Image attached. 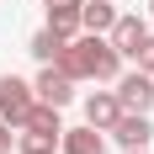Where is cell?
Wrapping results in <instances>:
<instances>
[{
	"label": "cell",
	"mask_w": 154,
	"mask_h": 154,
	"mask_svg": "<svg viewBox=\"0 0 154 154\" xmlns=\"http://www.w3.org/2000/svg\"><path fill=\"white\" fill-rule=\"evenodd\" d=\"M48 27L64 32V37H75L80 32V5H48Z\"/></svg>",
	"instance_id": "7c38bea8"
},
{
	"label": "cell",
	"mask_w": 154,
	"mask_h": 154,
	"mask_svg": "<svg viewBox=\"0 0 154 154\" xmlns=\"http://www.w3.org/2000/svg\"><path fill=\"white\" fill-rule=\"evenodd\" d=\"M64 43H69V37H64V32H53V27H43V32H32V43H27V53L37 64H53L64 53Z\"/></svg>",
	"instance_id": "8fae6325"
},
{
	"label": "cell",
	"mask_w": 154,
	"mask_h": 154,
	"mask_svg": "<svg viewBox=\"0 0 154 154\" xmlns=\"http://www.w3.org/2000/svg\"><path fill=\"white\" fill-rule=\"evenodd\" d=\"M16 154H59V143H37V138H16Z\"/></svg>",
	"instance_id": "5bb4252c"
},
{
	"label": "cell",
	"mask_w": 154,
	"mask_h": 154,
	"mask_svg": "<svg viewBox=\"0 0 154 154\" xmlns=\"http://www.w3.org/2000/svg\"><path fill=\"white\" fill-rule=\"evenodd\" d=\"M128 154H149V149H128Z\"/></svg>",
	"instance_id": "e0dca14e"
},
{
	"label": "cell",
	"mask_w": 154,
	"mask_h": 154,
	"mask_svg": "<svg viewBox=\"0 0 154 154\" xmlns=\"http://www.w3.org/2000/svg\"><path fill=\"white\" fill-rule=\"evenodd\" d=\"M32 85H37V101H48V106H69V101H75V80L64 75L59 64H43V75L32 80Z\"/></svg>",
	"instance_id": "5b68a950"
},
{
	"label": "cell",
	"mask_w": 154,
	"mask_h": 154,
	"mask_svg": "<svg viewBox=\"0 0 154 154\" xmlns=\"http://www.w3.org/2000/svg\"><path fill=\"white\" fill-rule=\"evenodd\" d=\"M106 37H112V48H117L122 59H133V53H138V43L149 37V27H143V16H117Z\"/></svg>",
	"instance_id": "52a82bcc"
},
{
	"label": "cell",
	"mask_w": 154,
	"mask_h": 154,
	"mask_svg": "<svg viewBox=\"0 0 154 154\" xmlns=\"http://www.w3.org/2000/svg\"><path fill=\"white\" fill-rule=\"evenodd\" d=\"M112 85H117L122 112H149L154 106V75H143V69H128V75H117Z\"/></svg>",
	"instance_id": "3957f363"
},
{
	"label": "cell",
	"mask_w": 154,
	"mask_h": 154,
	"mask_svg": "<svg viewBox=\"0 0 154 154\" xmlns=\"http://www.w3.org/2000/svg\"><path fill=\"white\" fill-rule=\"evenodd\" d=\"M149 16H154V0H149Z\"/></svg>",
	"instance_id": "ac0fdd59"
},
{
	"label": "cell",
	"mask_w": 154,
	"mask_h": 154,
	"mask_svg": "<svg viewBox=\"0 0 154 154\" xmlns=\"http://www.w3.org/2000/svg\"><path fill=\"white\" fill-rule=\"evenodd\" d=\"M16 133H27V138H37V143H59V138H64V117H59V106L37 101V106L27 112V122L16 128Z\"/></svg>",
	"instance_id": "277c9868"
},
{
	"label": "cell",
	"mask_w": 154,
	"mask_h": 154,
	"mask_svg": "<svg viewBox=\"0 0 154 154\" xmlns=\"http://www.w3.org/2000/svg\"><path fill=\"white\" fill-rule=\"evenodd\" d=\"M117 5L112 0H80V32H112Z\"/></svg>",
	"instance_id": "30bf717a"
},
{
	"label": "cell",
	"mask_w": 154,
	"mask_h": 154,
	"mask_svg": "<svg viewBox=\"0 0 154 154\" xmlns=\"http://www.w3.org/2000/svg\"><path fill=\"white\" fill-rule=\"evenodd\" d=\"M11 143H16V128L0 117V154H11Z\"/></svg>",
	"instance_id": "9a60e30c"
},
{
	"label": "cell",
	"mask_w": 154,
	"mask_h": 154,
	"mask_svg": "<svg viewBox=\"0 0 154 154\" xmlns=\"http://www.w3.org/2000/svg\"><path fill=\"white\" fill-rule=\"evenodd\" d=\"M59 154H106V138H101V128H64L59 138Z\"/></svg>",
	"instance_id": "9c48e42d"
},
{
	"label": "cell",
	"mask_w": 154,
	"mask_h": 154,
	"mask_svg": "<svg viewBox=\"0 0 154 154\" xmlns=\"http://www.w3.org/2000/svg\"><path fill=\"white\" fill-rule=\"evenodd\" d=\"M53 64H59L64 75L75 80V85H80V80L112 85V80L122 75V53L112 48V37H106V32H75V37L64 43V53H59Z\"/></svg>",
	"instance_id": "6da1fadb"
},
{
	"label": "cell",
	"mask_w": 154,
	"mask_h": 154,
	"mask_svg": "<svg viewBox=\"0 0 154 154\" xmlns=\"http://www.w3.org/2000/svg\"><path fill=\"white\" fill-rule=\"evenodd\" d=\"M43 5H80V0H43Z\"/></svg>",
	"instance_id": "2e32d148"
},
{
	"label": "cell",
	"mask_w": 154,
	"mask_h": 154,
	"mask_svg": "<svg viewBox=\"0 0 154 154\" xmlns=\"http://www.w3.org/2000/svg\"><path fill=\"white\" fill-rule=\"evenodd\" d=\"M32 106H37V85H27V80H16V75H0V117L11 128H21Z\"/></svg>",
	"instance_id": "7a4b0ae2"
},
{
	"label": "cell",
	"mask_w": 154,
	"mask_h": 154,
	"mask_svg": "<svg viewBox=\"0 0 154 154\" xmlns=\"http://www.w3.org/2000/svg\"><path fill=\"white\" fill-rule=\"evenodd\" d=\"M133 64H138L143 75H154V32H149V37L138 43V53H133Z\"/></svg>",
	"instance_id": "4fadbf2b"
},
{
	"label": "cell",
	"mask_w": 154,
	"mask_h": 154,
	"mask_svg": "<svg viewBox=\"0 0 154 154\" xmlns=\"http://www.w3.org/2000/svg\"><path fill=\"white\" fill-rule=\"evenodd\" d=\"M112 138L122 143V149H149V138H154L149 112H122V117L112 122Z\"/></svg>",
	"instance_id": "8992f818"
},
{
	"label": "cell",
	"mask_w": 154,
	"mask_h": 154,
	"mask_svg": "<svg viewBox=\"0 0 154 154\" xmlns=\"http://www.w3.org/2000/svg\"><path fill=\"white\" fill-rule=\"evenodd\" d=\"M122 117V101H117V91H96V96H85V122L91 128H101V133H112V122Z\"/></svg>",
	"instance_id": "ba28073f"
}]
</instances>
